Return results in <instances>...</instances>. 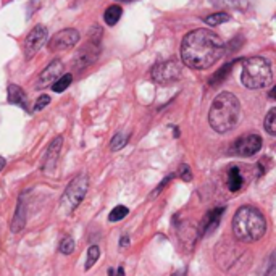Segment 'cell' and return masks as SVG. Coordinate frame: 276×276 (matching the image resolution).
Masks as SVG:
<instances>
[{"label": "cell", "instance_id": "9", "mask_svg": "<svg viewBox=\"0 0 276 276\" xmlns=\"http://www.w3.org/2000/svg\"><path fill=\"white\" fill-rule=\"evenodd\" d=\"M47 37H49V31H47L45 26H42V24L34 26L31 29V32L27 34L26 39H24V45H23L24 58L31 60L34 55L40 50V47L47 42Z\"/></svg>", "mask_w": 276, "mask_h": 276}, {"label": "cell", "instance_id": "17", "mask_svg": "<svg viewBox=\"0 0 276 276\" xmlns=\"http://www.w3.org/2000/svg\"><path fill=\"white\" fill-rule=\"evenodd\" d=\"M226 184H228V189L231 192H238L243 189L244 186V178L241 170L238 167H231L228 170V175H226Z\"/></svg>", "mask_w": 276, "mask_h": 276}, {"label": "cell", "instance_id": "7", "mask_svg": "<svg viewBox=\"0 0 276 276\" xmlns=\"http://www.w3.org/2000/svg\"><path fill=\"white\" fill-rule=\"evenodd\" d=\"M181 65L178 63L176 60H167V61H158L154 66H152V79H154L157 84L167 86L171 82H176L181 78Z\"/></svg>", "mask_w": 276, "mask_h": 276}, {"label": "cell", "instance_id": "10", "mask_svg": "<svg viewBox=\"0 0 276 276\" xmlns=\"http://www.w3.org/2000/svg\"><path fill=\"white\" fill-rule=\"evenodd\" d=\"M79 32L73 29V27H66V29L58 31L55 36L49 40V50L50 52H61V50H70L79 42Z\"/></svg>", "mask_w": 276, "mask_h": 276}, {"label": "cell", "instance_id": "3", "mask_svg": "<svg viewBox=\"0 0 276 276\" xmlns=\"http://www.w3.org/2000/svg\"><path fill=\"white\" fill-rule=\"evenodd\" d=\"M267 233V220L255 207L244 205L233 217V234L241 243H257Z\"/></svg>", "mask_w": 276, "mask_h": 276}, {"label": "cell", "instance_id": "21", "mask_svg": "<svg viewBox=\"0 0 276 276\" xmlns=\"http://www.w3.org/2000/svg\"><path fill=\"white\" fill-rule=\"evenodd\" d=\"M129 213V209L125 205H118V207H115V209L110 212V215H108V222H112V223H116V222H121L123 218H125L126 215Z\"/></svg>", "mask_w": 276, "mask_h": 276}, {"label": "cell", "instance_id": "33", "mask_svg": "<svg viewBox=\"0 0 276 276\" xmlns=\"http://www.w3.org/2000/svg\"><path fill=\"white\" fill-rule=\"evenodd\" d=\"M116 276H125V268L120 267L118 270H116Z\"/></svg>", "mask_w": 276, "mask_h": 276}, {"label": "cell", "instance_id": "25", "mask_svg": "<svg viewBox=\"0 0 276 276\" xmlns=\"http://www.w3.org/2000/svg\"><path fill=\"white\" fill-rule=\"evenodd\" d=\"M100 257V249L97 246H91L87 251V260H86V270H89V268H92L95 262L99 260Z\"/></svg>", "mask_w": 276, "mask_h": 276}, {"label": "cell", "instance_id": "1", "mask_svg": "<svg viewBox=\"0 0 276 276\" xmlns=\"http://www.w3.org/2000/svg\"><path fill=\"white\" fill-rule=\"evenodd\" d=\"M225 55V44L215 32L199 27L188 32L181 42V58L192 70H207Z\"/></svg>", "mask_w": 276, "mask_h": 276}, {"label": "cell", "instance_id": "14", "mask_svg": "<svg viewBox=\"0 0 276 276\" xmlns=\"http://www.w3.org/2000/svg\"><path fill=\"white\" fill-rule=\"evenodd\" d=\"M61 144H63V137L61 136H57L55 139L50 142L49 149L45 152V157H44V168L47 171H52L55 168V165H57V160H58V154H60V149H61Z\"/></svg>", "mask_w": 276, "mask_h": 276}, {"label": "cell", "instance_id": "26", "mask_svg": "<svg viewBox=\"0 0 276 276\" xmlns=\"http://www.w3.org/2000/svg\"><path fill=\"white\" fill-rule=\"evenodd\" d=\"M231 66H233V63H228V65H226V66H223L218 73H215V76H213V78L210 79V84H212V86L220 84V82H222V81L226 78V74H228V71H230V68H231Z\"/></svg>", "mask_w": 276, "mask_h": 276}, {"label": "cell", "instance_id": "35", "mask_svg": "<svg viewBox=\"0 0 276 276\" xmlns=\"http://www.w3.org/2000/svg\"><path fill=\"white\" fill-rule=\"evenodd\" d=\"M108 276H115V270H113V268H108Z\"/></svg>", "mask_w": 276, "mask_h": 276}, {"label": "cell", "instance_id": "22", "mask_svg": "<svg viewBox=\"0 0 276 276\" xmlns=\"http://www.w3.org/2000/svg\"><path fill=\"white\" fill-rule=\"evenodd\" d=\"M128 139H129V136L128 134H123V133H118V134H115L113 136V139L112 142H110V150L112 152H116V150H120L123 149L128 144Z\"/></svg>", "mask_w": 276, "mask_h": 276}, {"label": "cell", "instance_id": "20", "mask_svg": "<svg viewBox=\"0 0 276 276\" xmlns=\"http://www.w3.org/2000/svg\"><path fill=\"white\" fill-rule=\"evenodd\" d=\"M71 82H73V76H71V74H63V76H60V78H58V79L52 84L53 92L60 94V92L66 91V89L70 87Z\"/></svg>", "mask_w": 276, "mask_h": 276}, {"label": "cell", "instance_id": "28", "mask_svg": "<svg viewBox=\"0 0 276 276\" xmlns=\"http://www.w3.org/2000/svg\"><path fill=\"white\" fill-rule=\"evenodd\" d=\"M74 251V241L71 238H65L60 244V252L63 255H70Z\"/></svg>", "mask_w": 276, "mask_h": 276}, {"label": "cell", "instance_id": "15", "mask_svg": "<svg viewBox=\"0 0 276 276\" xmlns=\"http://www.w3.org/2000/svg\"><path fill=\"white\" fill-rule=\"evenodd\" d=\"M26 225V205H24V197H19L16 212L11 220V233H19Z\"/></svg>", "mask_w": 276, "mask_h": 276}, {"label": "cell", "instance_id": "27", "mask_svg": "<svg viewBox=\"0 0 276 276\" xmlns=\"http://www.w3.org/2000/svg\"><path fill=\"white\" fill-rule=\"evenodd\" d=\"M179 178L183 179V181H186V183H189V181H192V171H191V168H189V165H179V170H178V173H176Z\"/></svg>", "mask_w": 276, "mask_h": 276}, {"label": "cell", "instance_id": "13", "mask_svg": "<svg viewBox=\"0 0 276 276\" xmlns=\"http://www.w3.org/2000/svg\"><path fill=\"white\" fill-rule=\"evenodd\" d=\"M223 213H225L223 207H218V209L207 212V215L204 217L201 225H199V234H201V236H207V234L215 231L217 226L220 225V222H222Z\"/></svg>", "mask_w": 276, "mask_h": 276}, {"label": "cell", "instance_id": "30", "mask_svg": "<svg viewBox=\"0 0 276 276\" xmlns=\"http://www.w3.org/2000/svg\"><path fill=\"white\" fill-rule=\"evenodd\" d=\"M173 178H175V175H170V176H167V178H165L163 181H162L160 184H158V188H157V189H155L154 192H152V197H155V196L158 194V192H162V191L165 189V186H167V184H168V183L171 181V179H173Z\"/></svg>", "mask_w": 276, "mask_h": 276}, {"label": "cell", "instance_id": "11", "mask_svg": "<svg viewBox=\"0 0 276 276\" xmlns=\"http://www.w3.org/2000/svg\"><path fill=\"white\" fill-rule=\"evenodd\" d=\"M262 149V137L259 134H246L234 142V154L239 157H252Z\"/></svg>", "mask_w": 276, "mask_h": 276}, {"label": "cell", "instance_id": "19", "mask_svg": "<svg viewBox=\"0 0 276 276\" xmlns=\"http://www.w3.org/2000/svg\"><path fill=\"white\" fill-rule=\"evenodd\" d=\"M121 18V6L118 5H112L105 10V15H103V19L108 26H115L118 23V19Z\"/></svg>", "mask_w": 276, "mask_h": 276}, {"label": "cell", "instance_id": "32", "mask_svg": "<svg viewBox=\"0 0 276 276\" xmlns=\"http://www.w3.org/2000/svg\"><path fill=\"white\" fill-rule=\"evenodd\" d=\"M171 276H186V270L183 268V270H178V272H175Z\"/></svg>", "mask_w": 276, "mask_h": 276}, {"label": "cell", "instance_id": "34", "mask_svg": "<svg viewBox=\"0 0 276 276\" xmlns=\"http://www.w3.org/2000/svg\"><path fill=\"white\" fill-rule=\"evenodd\" d=\"M3 168H5V158L0 157V171H2Z\"/></svg>", "mask_w": 276, "mask_h": 276}, {"label": "cell", "instance_id": "4", "mask_svg": "<svg viewBox=\"0 0 276 276\" xmlns=\"http://www.w3.org/2000/svg\"><path fill=\"white\" fill-rule=\"evenodd\" d=\"M241 81L247 89H265L272 84L273 73L270 61L264 57H251L243 60Z\"/></svg>", "mask_w": 276, "mask_h": 276}, {"label": "cell", "instance_id": "23", "mask_svg": "<svg viewBox=\"0 0 276 276\" xmlns=\"http://www.w3.org/2000/svg\"><path fill=\"white\" fill-rule=\"evenodd\" d=\"M231 16L228 15V13L225 11H218V13H213V15L210 16H207L205 18V23L207 24H210V26H218V24H223L225 21H228Z\"/></svg>", "mask_w": 276, "mask_h": 276}, {"label": "cell", "instance_id": "8", "mask_svg": "<svg viewBox=\"0 0 276 276\" xmlns=\"http://www.w3.org/2000/svg\"><path fill=\"white\" fill-rule=\"evenodd\" d=\"M100 36H102V32H99L95 37L94 36H89L87 44L82 47V49L78 53H76L74 63H73L76 71L86 70V68L94 65L95 60L99 58V53H100Z\"/></svg>", "mask_w": 276, "mask_h": 276}, {"label": "cell", "instance_id": "31", "mask_svg": "<svg viewBox=\"0 0 276 276\" xmlns=\"http://www.w3.org/2000/svg\"><path fill=\"white\" fill-rule=\"evenodd\" d=\"M129 246V238L128 236H123L121 239H120V247L123 249V247H128Z\"/></svg>", "mask_w": 276, "mask_h": 276}, {"label": "cell", "instance_id": "12", "mask_svg": "<svg viewBox=\"0 0 276 276\" xmlns=\"http://www.w3.org/2000/svg\"><path fill=\"white\" fill-rule=\"evenodd\" d=\"M61 73H63V63H61V60H53V61H50L49 66H47L45 70L40 73L36 87L37 89H44L47 86H52L53 82L61 76Z\"/></svg>", "mask_w": 276, "mask_h": 276}, {"label": "cell", "instance_id": "6", "mask_svg": "<svg viewBox=\"0 0 276 276\" xmlns=\"http://www.w3.org/2000/svg\"><path fill=\"white\" fill-rule=\"evenodd\" d=\"M246 249L239 247L233 243H222L217 246V252H215V259L220 268L228 273H233V267H239V265H246L244 259H246Z\"/></svg>", "mask_w": 276, "mask_h": 276}, {"label": "cell", "instance_id": "16", "mask_svg": "<svg viewBox=\"0 0 276 276\" xmlns=\"http://www.w3.org/2000/svg\"><path fill=\"white\" fill-rule=\"evenodd\" d=\"M8 102L13 103V105H19L21 108H24L26 112H29V105H27V97L24 91L16 84H10L8 86Z\"/></svg>", "mask_w": 276, "mask_h": 276}, {"label": "cell", "instance_id": "2", "mask_svg": "<svg viewBox=\"0 0 276 276\" xmlns=\"http://www.w3.org/2000/svg\"><path fill=\"white\" fill-rule=\"evenodd\" d=\"M241 116L239 99L231 92H220L212 102L209 112V123L213 131L225 134L236 128Z\"/></svg>", "mask_w": 276, "mask_h": 276}, {"label": "cell", "instance_id": "24", "mask_svg": "<svg viewBox=\"0 0 276 276\" xmlns=\"http://www.w3.org/2000/svg\"><path fill=\"white\" fill-rule=\"evenodd\" d=\"M265 129L270 136L276 134V108H272L265 118Z\"/></svg>", "mask_w": 276, "mask_h": 276}, {"label": "cell", "instance_id": "5", "mask_svg": "<svg viewBox=\"0 0 276 276\" xmlns=\"http://www.w3.org/2000/svg\"><path fill=\"white\" fill-rule=\"evenodd\" d=\"M89 189V178L87 175L81 173L76 176L73 181H70V184L66 186V189L61 196V209H63L66 213H71L76 207H78L82 199L86 197V192Z\"/></svg>", "mask_w": 276, "mask_h": 276}, {"label": "cell", "instance_id": "29", "mask_svg": "<svg viewBox=\"0 0 276 276\" xmlns=\"http://www.w3.org/2000/svg\"><path fill=\"white\" fill-rule=\"evenodd\" d=\"M50 103V97L49 95H40V97L37 99V102H36V105H34V112H39V110H42L44 107H47Z\"/></svg>", "mask_w": 276, "mask_h": 276}, {"label": "cell", "instance_id": "18", "mask_svg": "<svg viewBox=\"0 0 276 276\" xmlns=\"http://www.w3.org/2000/svg\"><path fill=\"white\" fill-rule=\"evenodd\" d=\"M212 5L223 10H246L247 0H210Z\"/></svg>", "mask_w": 276, "mask_h": 276}]
</instances>
